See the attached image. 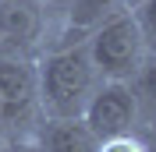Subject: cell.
Masks as SVG:
<instances>
[{
	"label": "cell",
	"mask_w": 156,
	"mask_h": 152,
	"mask_svg": "<svg viewBox=\"0 0 156 152\" xmlns=\"http://www.w3.org/2000/svg\"><path fill=\"white\" fill-rule=\"evenodd\" d=\"M99 81L85 39L50 46L36 57V103L43 117H82Z\"/></svg>",
	"instance_id": "6da1fadb"
},
{
	"label": "cell",
	"mask_w": 156,
	"mask_h": 152,
	"mask_svg": "<svg viewBox=\"0 0 156 152\" xmlns=\"http://www.w3.org/2000/svg\"><path fill=\"white\" fill-rule=\"evenodd\" d=\"M85 50H89L92 67H96V74L103 81H131V74L142 67V60L149 53L131 7L107 18V21H99L96 29H89Z\"/></svg>",
	"instance_id": "7a4b0ae2"
},
{
	"label": "cell",
	"mask_w": 156,
	"mask_h": 152,
	"mask_svg": "<svg viewBox=\"0 0 156 152\" xmlns=\"http://www.w3.org/2000/svg\"><path fill=\"white\" fill-rule=\"evenodd\" d=\"M82 120L92 127V134H96L99 142L142 131L138 103H135V92H131L128 81H99V88L92 92Z\"/></svg>",
	"instance_id": "3957f363"
},
{
	"label": "cell",
	"mask_w": 156,
	"mask_h": 152,
	"mask_svg": "<svg viewBox=\"0 0 156 152\" xmlns=\"http://www.w3.org/2000/svg\"><path fill=\"white\" fill-rule=\"evenodd\" d=\"M46 36L43 0H0V53L36 60Z\"/></svg>",
	"instance_id": "277c9868"
},
{
	"label": "cell",
	"mask_w": 156,
	"mask_h": 152,
	"mask_svg": "<svg viewBox=\"0 0 156 152\" xmlns=\"http://www.w3.org/2000/svg\"><path fill=\"white\" fill-rule=\"evenodd\" d=\"M36 145L39 152H99V138L82 117H43Z\"/></svg>",
	"instance_id": "5b68a950"
},
{
	"label": "cell",
	"mask_w": 156,
	"mask_h": 152,
	"mask_svg": "<svg viewBox=\"0 0 156 152\" xmlns=\"http://www.w3.org/2000/svg\"><path fill=\"white\" fill-rule=\"evenodd\" d=\"M135 4V0H68V7H64V18H68V29L78 32V36H85L89 29H96L99 21L114 18L121 11H128Z\"/></svg>",
	"instance_id": "8992f818"
},
{
	"label": "cell",
	"mask_w": 156,
	"mask_h": 152,
	"mask_svg": "<svg viewBox=\"0 0 156 152\" xmlns=\"http://www.w3.org/2000/svg\"><path fill=\"white\" fill-rule=\"evenodd\" d=\"M131 92H135L138 103V117H142V127L156 120V53H146L142 67L131 74Z\"/></svg>",
	"instance_id": "52a82bcc"
},
{
	"label": "cell",
	"mask_w": 156,
	"mask_h": 152,
	"mask_svg": "<svg viewBox=\"0 0 156 152\" xmlns=\"http://www.w3.org/2000/svg\"><path fill=\"white\" fill-rule=\"evenodd\" d=\"M131 14H135L142 39H146V50L156 53V0H135L131 4Z\"/></svg>",
	"instance_id": "ba28073f"
},
{
	"label": "cell",
	"mask_w": 156,
	"mask_h": 152,
	"mask_svg": "<svg viewBox=\"0 0 156 152\" xmlns=\"http://www.w3.org/2000/svg\"><path fill=\"white\" fill-rule=\"evenodd\" d=\"M99 152H153V145L138 134H124V138H110V142H99Z\"/></svg>",
	"instance_id": "9c48e42d"
},
{
	"label": "cell",
	"mask_w": 156,
	"mask_h": 152,
	"mask_svg": "<svg viewBox=\"0 0 156 152\" xmlns=\"http://www.w3.org/2000/svg\"><path fill=\"white\" fill-rule=\"evenodd\" d=\"M11 152H39V145H36V142L29 138V142H18V145H14Z\"/></svg>",
	"instance_id": "30bf717a"
},
{
	"label": "cell",
	"mask_w": 156,
	"mask_h": 152,
	"mask_svg": "<svg viewBox=\"0 0 156 152\" xmlns=\"http://www.w3.org/2000/svg\"><path fill=\"white\" fill-rule=\"evenodd\" d=\"M146 134H149V142L156 145V120H153V124H146Z\"/></svg>",
	"instance_id": "8fae6325"
}]
</instances>
